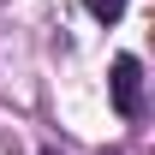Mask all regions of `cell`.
I'll return each mask as SVG.
<instances>
[{
  "label": "cell",
  "instance_id": "cell-2",
  "mask_svg": "<svg viewBox=\"0 0 155 155\" xmlns=\"http://www.w3.org/2000/svg\"><path fill=\"white\" fill-rule=\"evenodd\" d=\"M84 6H90L96 24H119V18H125V0H84Z\"/></svg>",
  "mask_w": 155,
  "mask_h": 155
},
{
  "label": "cell",
  "instance_id": "cell-3",
  "mask_svg": "<svg viewBox=\"0 0 155 155\" xmlns=\"http://www.w3.org/2000/svg\"><path fill=\"white\" fill-rule=\"evenodd\" d=\"M107 155H119V149H107Z\"/></svg>",
  "mask_w": 155,
  "mask_h": 155
},
{
  "label": "cell",
  "instance_id": "cell-1",
  "mask_svg": "<svg viewBox=\"0 0 155 155\" xmlns=\"http://www.w3.org/2000/svg\"><path fill=\"white\" fill-rule=\"evenodd\" d=\"M107 90H114V107H119L125 119H137V114H143V66H137L131 54H119V60H114Z\"/></svg>",
  "mask_w": 155,
  "mask_h": 155
}]
</instances>
